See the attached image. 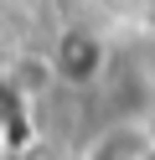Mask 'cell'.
Masks as SVG:
<instances>
[{"instance_id": "277c9868", "label": "cell", "mask_w": 155, "mask_h": 160, "mask_svg": "<svg viewBox=\"0 0 155 160\" xmlns=\"http://www.w3.org/2000/svg\"><path fill=\"white\" fill-rule=\"evenodd\" d=\"M119 5H129V11H150V16H155V0H119Z\"/></svg>"}, {"instance_id": "7a4b0ae2", "label": "cell", "mask_w": 155, "mask_h": 160, "mask_svg": "<svg viewBox=\"0 0 155 160\" xmlns=\"http://www.w3.org/2000/svg\"><path fill=\"white\" fill-rule=\"evenodd\" d=\"M21 119H26V88H21L10 72H0V150L16 139Z\"/></svg>"}, {"instance_id": "5b68a950", "label": "cell", "mask_w": 155, "mask_h": 160, "mask_svg": "<svg viewBox=\"0 0 155 160\" xmlns=\"http://www.w3.org/2000/svg\"><path fill=\"white\" fill-rule=\"evenodd\" d=\"M0 160H5V150H0Z\"/></svg>"}, {"instance_id": "6da1fadb", "label": "cell", "mask_w": 155, "mask_h": 160, "mask_svg": "<svg viewBox=\"0 0 155 160\" xmlns=\"http://www.w3.org/2000/svg\"><path fill=\"white\" fill-rule=\"evenodd\" d=\"M103 67H109V47H103V36L88 31V26H67V31L52 42V52H47V72H52V83H62V88H93L103 78Z\"/></svg>"}, {"instance_id": "3957f363", "label": "cell", "mask_w": 155, "mask_h": 160, "mask_svg": "<svg viewBox=\"0 0 155 160\" xmlns=\"http://www.w3.org/2000/svg\"><path fill=\"white\" fill-rule=\"evenodd\" d=\"M134 160H155V134H150V139L134 134Z\"/></svg>"}]
</instances>
